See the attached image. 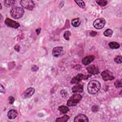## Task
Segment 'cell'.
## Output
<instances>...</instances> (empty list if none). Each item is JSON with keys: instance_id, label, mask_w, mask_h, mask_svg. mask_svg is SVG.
I'll return each mask as SVG.
<instances>
[{"instance_id": "cell-1", "label": "cell", "mask_w": 122, "mask_h": 122, "mask_svg": "<svg viewBox=\"0 0 122 122\" xmlns=\"http://www.w3.org/2000/svg\"><path fill=\"white\" fill-rule=\"evenodd\" d=\"M101 85L99 81L92 80L90 81L87 85V91L90 94L97 93L101 89Z\"/></svg>"}, {"instance_id": "cell-2", "label": "cell", "mask_w": 122, "mask_h": 122, "mask_svg": "<svg viewBox=\"0 0 122 122\" xmlns=\"http://www.w3.org/2000/svg\"><path fill=\"white\" fill-rule=\"evenodd\" d=\"M24 13V10L23 8L16 6L11 9L10 11L11 16L15 19H19L21 18Z\"/></svg>"}, {"instance_id": "cell-3", "label": "cell", "mask_w": 122, "mask_h": 122, "mask_svg": "<svg viewBox=\"0 0 122 122\" xmlns=\"http://www.w3.org/2000/svg\"><path fill=\"white\" fill-rule=\"evenodd\" d=\"M82 99V96L78 93H75L69 98L67 102V105L68 106H76Z\"/></svg>"}, {"instance_id": "cell-4", "label": "cell", "mask_w": 122, "mask_h": 122, "mask_svg": "<svg viewBox=\"0 0 122 122\" xmlns=\"http://www.w3.org/2000/svg\"><path fill=\"white\" fill-rule=\"evenodd\" d=\"M20 4L23 8L30 11L33 10L35 6L34 2L31 0H23L20 2Z\"/></svg>"}, {"instance_id": "cell-5", "label": "cell", "mask_w": 122, "mask_h": 122, "mask_svg": "<svg viewBox=\"0 0 122 122\" xmlns=\"http://www.w3.org/2000/svg\"><path fill=\"white\" fill-rule=\"evenodd\" d=\"M106 21L104 18H98L95 20L93 23V26L97 29H102L104 27Z\"/></svg>"}, {"instance_id": "cell-6", "label": "cell", "mask_w": 122, "mask_h": 122, "mask_svg": "<svg viewBox=\"0 0 122 122\" xmlns=\"http://www.w3.org/2000/svg\"><path fill=\"white\" fill-rule=\"evenodd\" d=\"M4 22H5V24L7 26L9 27L13 28L15 29H17L19 27H20V25L19 23H18L17 22L13 21L9 18H7L5 19Z\"/></svg>"}, {"instance_id": "cell-7", "label": "cell", "mask_w": 122, "mask_h": 122, "mask_svg": "<svg viewBox=\"0 0 122 122\" xmlns=\"http://www.w3.org/2000/svg\"><path fill=\"white\" fill-rule=\"evenodd\" d=\"M101 76L102 78L105 81H112L115 79V77L114 76L113 74L109 71L105 70L103 71L101 74Z\"/></svg>"}, {"instance_id": "cell-8", "label": "cell", "mask_w": 122, "mask_h": 122, "mask_svg": "<svg viewBox=\"0 0 122 122\" xmlns=\"http://www.w3.org/2000/svg\"><path fill=\"white\" fill-rule=\"evenodd\" d=\"M35 92V89L33 87H30L26 90L22 94V97L23 99H28L32 97Z\"/></svg>"}, {"instance_id": "cell-9", "label": "cell", "mask_w": 122, "mask_h": 122, "mask_svg": "<svg viewBox=\"0 0 122 122\" xmlns=\"http://www.w3.org/2000/svg\"><path fill=\"white\" fill-rule=\"evenodd\" d=\"M86 70L88 73L92 74H98L100 72L98 67L94 64L88 66L86 68Z\"/></svg>"}, {"instance_id": "cell-10", "label": "cell", "mask_w": 122, "mask_h": 122, "mask_svg": "<svg viewBox=\"0 0 122 122\" xmlns=\"http://www.w3.org/2000/svg\"><path fill=\"white\" fill-rule=\"evenodd\" d=\"M84 78V75L82 74H78L76 76L73 77L71 81V83L72 84H78Z\"/></svg>"}, {"instance_id": "cell-11", "label": "cell", "mask_w": 122, "mask_h": 122, "mask_svg": "<svg viewBox=\"0 0 122 122\" xmlns=\"http://www.w3.org/2000/svg\"><path fill=\"white\" fill-rule=\"evenodd\" d=\"M89 121L88 117L84 114H80L75 117L74 119V122H88Z\"/></svg>"}, {"instance_id": "cell-12", "label": "cell", "mask_w": 122, "mask_h": 122, "mask_svg": "<svg viewBox=\"0 0 122 122\" xmlns=\"http://www.w3.org/2000/svg\"><path fill=\"white\" fill-rule=\"evenodd\" d=\"M63 52V48L62 47H56L54 48L52 51V55L55 57L60 56Z\"/></svg>"}, {"instance_id": "cell-13", "label": "cell", "mask_w": 122, "mask_h": 122, "mask_svg": "<svg viewBox=\"0 0 122 122\" xmlns=\"http://www.w3.org/2000/svg\"><path fill=\"white\" fill-rule=\"evenodd\" d=\"M95 59V57L93 55H88L84 57L82 61V63L85 65H87L92 63Z\"/></svg>"}, {"instance_id": "cell-14", "label": "cell", "mask_w": 122, "mask_h": 122, "mask_svg": "<svg viewBox=\"0 0 122 122\" xmlns=\"http://www.w3.org/2000/svg\"><path fill=\"white\" fill-rule=\"evenodd\" d=\"M72 90L73 92L74 93H82L84 91V87L82 85H77L72 88Z\"/></svg>"}, {"instance_id": "cell-15", "label": "cell", "mask_w": 122, "mask_h": 122, "mask_svg": "<svg viewBox=\"0 0 122 122\" xmlns=\"http://www.w3.org/2000/svg\"><path fill=\"white\" fill-rule=\"evenodd\" d=\"M17 112L15 109L10 110L7 113L8 117L10 119H14L17 117Z\"/></svg>"}, {"instance_id": "cell-16", "label": "cell", "mask_w": 122, "mask_h": 122, "mask_svg": "<svg viewBox=\"0 0 122 122\" xmlns=\"http://www.w3.org/2000/svg\"><path fill=\"white\" fill-rule=\"evenodd\" d=\"M58 109L61 113H62L63 114H65L67 113L69 111L68 107L65 105H61L59 106Z\"/></svg>"}, {"instance_id": "cell-17", "label": "cell", "mask_w": 122, "mask_h": 122, "mask_svg": "<svg viewBox=\"0 0 122 122\" xmlns=\"http://www.w3.org/2000/svg\"><path fill=\"white\" fill-rule=\"evenodd\" d=\"M70 118V117L67 115H64L62 117L57 118L55 121L57 122H66Z\"/></svg>"}, {"instance_id": "cell-18", "label": "cell", "mask_w": 122, "mask_h": 122, "mask_svg": "<svg viewBox=\"0 0 122 122\" xmlns=\"http://www.w3.org/2000/svg\"><path fill=\"white\" fill-rule=\"evenodd\" d=\"M81 24V21L79 18H74L72 21V25L74 27H77Z\"/></svg>"}, {"instance_id": "cell-19", "label": "cell", "mask_w": 122, "mask_h": 122, "mask_svg": "<svg viewBox=\"0 0 122 122\" xmlns=\"http://www.w3.org/2000/svg\"><path fill=\"white\" fill-rule=\"evenodd\" d=\"M109 46L110 47V48L112 49H118L120 47V45L118 43L116 42H112L109 44Z\"/></svg>"}, {"instance_id": "cell-20", "label": "cell", "mask_w": 122, "mask_h": 122, "mask_svg": "<svg viewBox=\"0 0 122 122\" xmlns=\"http://www.w3.org/2000/svg\"><path fill=\"white\" fill-rule=\"evenodd\" d=\"M113 33V31L110 29H107L104 32V35L106 37H110L112 36Z\"/></svg>"}, {"instance_id": "cell-21", "label": "cell", "mask_w": 122, "mask_h": 122, "mask_svg": "<svg viewBox=\"0 0 122 122\" xmlns=\"http://www.w3.org/2000/svg\"><path fill=\"white\" fill-rule=\"evenodd\" d=\"M96 2L99 5L101 6H104L106 5L108 3L106 0H97Z\"/></svg>"}, {"instance_id": "cell-22", "label": "cell", "mask_w": 122, "mask_h": 122, "mask_svg": "<svg viewBox=\"0 0 122 122\" xmlns=\"http://www.w3.org/2000/svg\"><path fill=\"white\" fill-rule=\"evenodd\" d=\"M74 2L76 3V4L81 8H84L85 7V3L83 1H74Z\"/></svg>"}, {"instance_id": "cell-23", "label": "cell", "mask_w": 122, "mask_h": 122, "mask_svg": "<svg viewBox=\"0 0 122 122\" xmlns=\"http://www.w3.org/2000/svg\"><path fill=\"white\" fill-rule=\"evenodd\" d=\"M71 33L70 32L68 31H67L64 32V34H63V37L65 40L68 41L70 39V36H71Z\"/></svg>"}, {"instance_id": "cell-24", "label": "cell", "mask_w": 122, "mask_h": 122, "mask_svg": "<svg viewBox=\"0 0 122 122\" xmlns=\"http://www.w3.org/2000/svg\"><path fill=\"white\" fill-rule=\"evenodd\" d=\"M122 81L120 80H117L115 81V82L114 83V85L115 87L117 88H121L122 86Z\"/></svg>"}, {"instance_id": "cell-25", "label": "cell", "mask_w": 122, "mask_h": 122, "mask_svg": "<svg viewBox=\"0 0 122 122\" xmlns=\"http://www.w3.org/2000/svg\"><path fill=\"white\" fill-rule=\"evenodd\" d=\"M15 1H5L4 3L6 7H10L15 4Z\"/></svg>"}, {"instance_id": "cell-26", "label": "cell", "mask_w": 122, "mask_h": 122, "mask_svg": "<svg viewBox=\"0 0 122 122\" xmlns=\"http://www.w3.org/2000/svg\"><path fill=\"white\" fill-rule=\"evenodd\" d=\"M115 62L118 63V64H121L122 63V56L121 55L117 56L115 59H114Z\"/></svg>"}, {"instance_id": "cell-27", "label": "cell", "mask_w": 122, "mask_h": 122, "mask_svg": "<svg viewBox=\"0 0 122 122\" xmlns=\"http://www.w3.org/2000/svg\"><path fill=\"white\" fill-rule=\"evenodd\" d=\"M61 94L62 95V96L63 97V98H66L67 97V96H68V93L67 92L64 90H63L62 91H61Z\"/></svg>"}, {"instance_id": "cell-28", "label": "cell", "mask_w": 122, "mask_h": 122, "mask_svg": "<svg viewBox=\"0 0 122 122\" xmlns=\"http://www.w3.org/2000/svg\"><path fill=\"white\" fill-rule=\"evenodd\" d=\"M92 110L93 112H96L98 110V107L97 105H94L92 107Z\"/></svg>"}, {"instance_id": "cell-29", "label": "cell", "mask_w": 122, "mask_h": 122, "mask_svg": "<svg viewBox=\"0 0 122 122\" xmlns=\"http://www.w3.org/2000/svg\"><path fill=\"white\" fill-rule=\"evenodd\" d=\"M9 103L10 104H12L13 103H14L15 99L14 98V97L12 96H10L9 98Z\"/></svg>"}, {"instance_id": "cell-30", "label": "cell", "mask_w": 122, "mask_h": 122, "mask_svg": "<svg viewBox=\"0 0 122 122\" xmlns=\"http://www.w3.org/2000/svg\"><path fill=\"white\" fill-rule=\"evenodd\" d=\"M39 69V68L36 66V65H33L32 67V70L33 72H35L37 71Z\"/></svg>"}, {"instance_id": "cell-31", "label": "cell", "mask_w": 122, "mask_h": 122, "mask_svg": "<svg viewBox=\"0 0 122 122\" xmlns=\"http://www.w3.org/2000/svg\"><path fill=\"white\" fill-rule=\"evenodd\" d=\"M96 34H97V32H95V31H91L90 33V35L92 37L95 36L96 35Z\"/></svg>"}, {"instance_id": "cell-32", "label": "cell", "mask_w": 122, "mask_h": 122, "mask_svg": "<svg viewBox=\"0 0 122 122\" xmlns=\"http://www.w3.org/2000/svg\"><path fill=\"white\" fill-rule=\"evenodd\" d=\"M0 91H1V92L4 93L5 92V90H4V87L2 85H1V87H0Z\"/></svg>"}, {"instance_id": "cell-33", "label": "cell", "mask_w": 122, "mask_h": 122, "mask_svg": "<svg viewBox=\"0 0 122 122\" xmlns=\"http://www.w3.org/2000/svg\"><path fill=\"white\" fill-rule=\"evenodd\" d=\"M41 29H40V28H39V29H37L36 30V32L37 35H39V34H40V32H41Z\"/></svg>"}, {"instance_id": "cell-34", "label": "cell", "mask_w": 122, "mask_h": 122, "mask_svg": "<svg viewBox=\"0 0 122 122\" xmlns=\"http://www.w3.org/2000/svg\"><path fill=\"white\" fill-rule=\"evenodd\" d=\"M0 5H1V10H2V6L1 4H0Z\"/></svg>"}]
</instances>
